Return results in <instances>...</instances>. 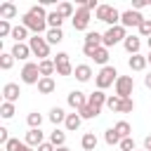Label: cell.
I'll return each mask as SVG.
<instances>
[{"instance_id": "23", "label": "cell", "mask_w": 151, "mask_h": 151, "mask_svg": "<svg viewBox=\"0 0 151 151\" xmlns=\"http://www.w3.org/2000/svg\"><path fill=\"white\" fill-rule=\"evenodd\" d=\"M45 40L50 42V47H52V45H59V42L64 40V31H61V28H50V31L45 33Z\"/></svg>"}, {"instance_id": "7", "label": "cell", "mask_w": 151, "mask_h": 151, "mask_svg": "<svg viewBox=\"0 0 151 151\" xmlns=\"http://www.w3.org/2000/svg\"><path fill=\"white\" fill-rule=\"evenodd\" d=\"M142 21H144V17L137 12V9H125V12H120V26L123 28H139L142 26Z\"/></svg>"}, {"instance_id": "50", "label": "cell", "mask_w": 151, "mask_h": 151, "mask_svg": "<svg viewBox=\"0 0 151 151\" xmlns=\"http://www.w3.org/2000/svg\"><path fill=\"white\" fill-rule=\"evenodd\" d=\"M144 5H146L144 0H132V9H137V12H139V9L144 7Z\"/></svg>"}, {"instance_id": "52", "label": "cell", "mask_w": 151, "mask_h": 151, "mask_svg": "<svg viewBox=\"0 0 151 151\" xmlns=\"http://www.w3.org/2000/svg\"><path fill=\"white\" fill-rule=\"evenodd\" d=\"M144 85L151 90V73H146V76H144Z\"/></svg>"}, {"instance_id": "15", "label": "cell", "mask_w": 151, "mask_h": 151, "mask_svg": "<svg viewBox=\"0 0 151 151\" xmlns=\"http://www.w3.org/2000/svg\"><path fill=\"white\" fill-rule=\"evenodd\" d=\"M146 64H149V59H146L144 54H132V57L127 59L130 71H144V68H146Z\"/></svg>"}, {"instance_id": "9", "label": "cell", "mask_w": 151, "mask_h": 151, "mask_svg": "<svg viewBox=\"0 0 151 151\" xmlns=\"http://www.w3.org/2000/svg\"><path fill=\"white\" fill-rule=\"evenodd\" d=\"M66 101H68V106H71L73 111H80L83 106H87V94L80 92V90H73V92H68Z\"/></svg>"}, {"instance_id": "1", "label": "cell", "mask_w": 151, "mask_h": 151, "mask_svg": "<svg viewBox=\"0 0 151 151\" xmlns=\"http://www.w3.org/2000/svg\"><path fill=\"white\" fill-rule=\"evenodd\" d=\"M116 80H118V71H116V66H101L99 68V73L94 76V85H97V90H106V87H111V85H116Z\"/></svg>"}, {"instance_id": "17", "label": "cell", "mask_w": 151, "mask_h": 151, "mask_svg": "<svg viewBox=\"0 0 151 151\" xmlns=\"http://www.w3.org/2000/svg\"><path fill=\"white\" fill-rule=\"evenodd\" d=\"M73 76H76L78 83H87V80L92 78V68H90V64H78L76 71H73Z\"/></svg>"}, {"instance_id": "10", "label": "cell", "mask_w": 151, "mask_h": 151, "mask_svg": "<svg viewBox=\"0 0 151 151\" xmlns=\"http://www.w3.org/2000/svg\"><path fill=\"white\" fill-rule=\"evenodd\" d=\"M19 94H21L19 83H5V85H2V101L17 104V101H19Z\"/></svg>"}, {"instance_id": "27", "label": "cell", "mask_w": 151, "mask_h": 151, "mask_svg": "<svg viewBox=\"0 0 151 151\" xmlns=\"http://www.w3.org/2000/svg\"><path fill=\"white\" fill-rule=\"evenodd\" d=\"M50 142H52L57 149H59V146H66V132H64V130H59V127H57V130H52V132H50Z\"/></svg>"}, {"instance_id": "38", "label": "cell", "mask_w": 151, "mask_h": 151, "mask_svg": "<svg viewBox=\"0 0 151 151\" xmlns=\"http://www.w3.org/2000/svg\"><path fill=\"white\" fill-rule=\"evenodd\" d=\"M120 106H123V99H120L118 94H111L109 101H106V109H111L113 113H120Z\"/></svg>"}, {"instance_id": "31", "label": "cell", "mask_w": 151, "mask_h": 151, "mask_svg": "<svg viewBox=\"0 0 151 151\" xmlns=\"http://www.w3.org/2000/svg\"><path fill=\"white\" fill-rule=\"evenodd\" d=\"M111 9H113V5H99V7H97V12H94V19H97V21H104V24H106V19H109Z\"/></svg>"}, {"instance_id": "34", "label": "cell", "mask_w": 151, "mask_h": 151, "mask_svg": "<svg viewBox=\"0 0 151 151\" xmlns=\"http://www.w3.org/2000/svg\"><path fill=\"white\" fill-rule=\"evenodd\" d=\"M26 123H28V127H31V130H38V127L42 125V116H40L38 111H31V113L26 116Z\"/></svg>"}, {"instance_id": "43", "label": "cell", "mask_w": 151, "mask_h": 151, "mask_svg": "<svg viewBox=\"0 0 151 151\" xmlns=\"http://www.w3.org/2000/svg\"><path fill=\"white\" fill-rule=\"evenodd\" d=\"M134 111V99H123V106H120V113H132Z\"/></svg>"}, {"instance_id": "4", "label": "cell", "mask_w": 151, "mask_h": 151, "mask_svg": "<svg viewBox=\"0 0 151 151\" xmlns=\"http://www.w3.org/2000/svg\"><path fill=\"white\" fill-rule=\"evenodd\" d=\"M21 83L24 85H38L40 83V68H38V61H26L24 64V68H21Z\"/></svg>"}, {"instance_id": "39", "label": "cell", "mask_w": 151, "mask_h": 151, "mask_svg": "<svg viewBox=\"0 0 151 151\" xmlns=\"http://www.w3.org/2000/svg\"><path fill=\"white\" fill-rule=\"evenodd\" d=\"M26 149V142H19V139H9L7 144H5V151H24Z\"/></svg>"}, {"instance_id": "18", "label": "cell", "mask_w": 151, "mask_h": 151, "mask_svg": "<svg viewBox=\"0 0 151 151\" xmlns=\"http://www.w3.org/2000/svg\"><path fill=\"white\" fill-rule=\"evenodd\" d=\"M17 14H19V9H17L14 2H2V5H0V19L9 21V19H14Z\"/></svg>"}, {"instance_id": "21", "label": "cell", "mask_w": 151, "mask_h": 151, "mask_svg": "<svg viewBox=\"0 0 151 151\" xmlns=\"http://www.w3.org/2000/svg\"><path fill=\"white\" fill-rule=\"evenodd\" d=\"M12 38H14V42H28V40H31V38H28V28H26L24 24H19V26L12 28Z\"/></svg>"}, {"instance_id": "47", "label": "cell", "mask_w": 151, "mask_h": 151, "mask_svg": "<svg viewBox=\"0 0 151 151\" xmlns=\"http://www.w3.org/2000/svg\"><path fill=\"white\" fill-rule=\"evenodd\" d=\"M35 151H57V146H54L52 142H42V144H40Z\"/></svg>"}, {"instance_id": "20", "label": "cell", "mask_w": 151, "mask_h": 151, "mask_svg": "<svg viewBox=\"0 0 151 151\" xmlns=\"http://www.w3.org/2000/svg\"><path fill=\"white\" fill-rule=\"evenodd\" d=\"M97 134L94 132H85L83 134V139H80V146H83V151H94L97 149Z\"/></svg>"}, {"instance_id": "29", "label": "cell", "mask_w": 151, "mask_h": 151, "mask_svg": "<svg viewBox=\"0 0 151 151\" xmlns=\"http://www.w3.org/2000/svg\"><path fill=\"white\" fill-rule=\"evenodd\" d=\"M14 113H17V106H14L12 101H2V104H0V116H2L5 120L14 118Z\"/></svg>"}, {"instance_id": "55", "label": "cell", "mask_w": 151, "mask_h": 151, "mask_svg": "<svg viewBox=\"0 0 151 151\" xmlns=\"http://www.w3.org/2000/svg\"><path fill=\"white\" fill-rule=\"evenodd\" d=\"M146 59H149V64H151V50H149V54H146Z\"/></svg>"}, {"instance_id": "2", "label": "cell", "mask_w": 151, "mask_h": 151, "mask_svg": "<svg viewBox=\"0 0 151 151\" xmlns=\"http://www.w3.org/2000/svg\"><path fill=\"white\" fill-rule=\"evenodd\" d=\"M21 24H24L28 31H33V35H40V33L50 31V26H47V19H42V17H35V14H31V12H26V14L21 17Z\"/></svg>"}, {"instance_id": "33", "label": "cell", "mask_w": 151, "mask_h": 151, "mask_svg": "<svg viewBox=\"0 0 151 151\" xmlns=\"http://www.w3.org/2000/svg\"><path fill=\"white\" fill-rule=\"evenodd\" d=\"M92 59H94V64L109 66V64H106V61H109V47H104V45H101V47H99V50L94 52V57H92Z\"/></svg>"}, {"instance_id": "37", "label": "cell", "mask_w": 151, "mask_h": 151, "mask_svg": "<svg viewBox=\"0 0 151 151\" xmlns=\"http://www.w3.org/2000/svg\"><path fill=\"white\" fill-rule=\"evenodd\" d=\"M12 64H14L12 52H0V68H2V71H9V68H12Z\"/></svg>"}, {"instance_id": "49", "label": "cell", "mask_w": 151, "mask_h": 151, "mask_svg": "<svg viewBox=\"0 0 151 151\" xmlns=\"http://www.w3.org/2000/svg\"><path fill=\"white\" fill-rule=\"evenodd\" d=\"M61 61H68V54H66V52H57V57H54V64H61Z\"/></svg>"}, {"instance_id": "40", "label": "cell", "mask_w": 151, "mask_h": 151, "mask_svg": "<svg viewBox=\"0 0 151 151\" xmlns=\"http://www.w3.org/2000/svg\"><path fill=\"white\" fill-rule=\"evenodd\" d=\"M12 24L9 21H5V19H0V38H7V35H12Z\"/></svg>"}, {"instance_id": "14", "label": "cell", "mask_w": 151, "mask_h": 151, "mask_svg": "<svg viewBox=\"0 0 151 151\" xmlns=\"http://www.w3.org/2000/svg\"><path fill=\"white\" fill-rule=\"evenodd\" d=\"M123 47H125V52H127V54H139V47H142L139 35H127V38H125V42H123Z\"/></svg>"}, {"instance_id": "46", "label": "cell", "mask_w": 151, "mask_h": 151, "mask_svg": "<svg viewBox=\"0 0 151 151\" xmlns=\"http://www.w3.org/2000/svg\"><path fill=\"white\" fill-rule=\"evenodd\" d=\"M97 50H99V47H92V45H83V54H85V57H90V59L94 57V52H97Z\"/></svg>"}, {"instance_id": "24", "label": "cell", "mask_w": 151, "mask_h": 151, "mask_svg": "<svg viewBox=\"0 0 151 151\" xmlns=\"http://www.w3.org/2000/svg\"><path fill=\"white\" fill-rule=\"evenodd\" d=\"M101 42H104V33H97V31H87L85 33V45L101 47Z\"/></svg>"}, {"instance_id": "6", "label": "cell", "mask_w": 151, "mask_h": 151, "mask_svg": "<svg viewBox=\"0 0 151 151\" xmlns=\"http://www.w3.org/2000/svg\"><path fill=\"white\" fill-rule=\"evenodd\" d=\"M113 87H116V94L120 99H130L132 90H134V80H132V76H118V80H116Z\"/></svg>"}, {"instance_id": "3", "label": "cell", "mask_w": 151, "mask_h": 151, "mask_svg": "<svg viewBox=\"0 0 151 151\" xmlns=\"http://www.w3.org/2000/svg\"><path fill=\"white\" fill-rule=\"evenodd\" d=\"M28 47H31L33 57H38V61H42V59H47V57H50V42H47L42 35H31Z\"/></svg>"}, {"instance_id": "36", "label": "cell", "mask_w": 151, "mask_h": 151, "mask_svg": "<svg viewBox=\"0 0 151 151\" xmlns=\"http://www.w3.org/2000/svg\"><path fill=\"white\" fill-rule=\"evenodd\" d=\"M57 66V76H73V71H76V66H71V61H61V64H54Z\"/></svg>"}, {"instance_id": "32", "label": "cell", "mask_w": 151, "mask_h": 151, "mask_svg": "<svg viewBox=\"0 0 151 151\" xmlns=\"http://www.w3.org/2000/svg\"><path fill=\"white\" fill-rule=\"evenodd\" d=\"M61 24H64V17H61L57 9L47 14V26H50V28H61Z\"/></svg>"}, {"instance_id": "11", "label": "cell", "mask_w": 151, "mask_h": 151, "mask_svg": "<svg viewBox=\"0 0 151 151\" xmlns=\"http://www.w3.org/2000/svg\"><path fill=\"white\" fill-rule=\"evenodd\" d=\"M9 52H12V57H14V59H21V61H26V59L33 54V52H31V47H28V42H14Z\"/></svg>"}, {"instance_id": "45", "label": "cell", "mask_w": 151, "mask_h": 151, "mask_svg": "<svg viewBox=\"0 0 151 151\" xmlns=\"http://www.w3.org/2000/svg\"><path fill=\"white\" fill-rule=\"evenodd\" d=\"M80 5H83V7H87V9H90V12H92V9H94V12H97V7H99V2H97V0H83V2H80Z\"/></svg>"}, {"instance_id": "51", "label": "cell", "mask_w": 151, "mask_h": 151, "mask_svg": "<svg viewBox=\"0 0 151 151\" xmlns=\"http://www.w3.org/2000/svg\"><path fill=\"white\" fill-rule=\"evenodd\" d=\"M144 151H151V134L144 137Z\"/></svg>"}, {"instance_id": "26", "label": "cell", "mask_w": 151, "mask_h": 151, "mask_svg": "<svg viewBox=\"0 0 151 151\" xmlns=\"http://www.w3.org/2000/svg\"><path fill=\"white\" fill-rule=\"evenodd\" d=\"M80 123H83V118H80L78 113H68V116H66V123H64V127H66L68 132H76V130L80 127Z\"/></svg>"}, {"instance_id": "22", "label": "cell", "mask_w": 151, "mask_h": 151, "mask_svg": "<svg viewBox=\"0 0 151 151\" xmlns=\"http://www.w3.org/2000/svg\"><path fill=\"white\" fill-rule=\"evenodd\" d=\"M54 90H57L54 78H40V83H38V92L40 94H52Z\"/></svg>"}, {"instance_id": "30", "label": "cell", "mask_w": 151, "mask_h": 151, "mask_svg": "<svg viewBox=\"0 0 151 151\" xmlns=\"http://www.w3.org/2000/svg\"><path fill=\"white\" fill-rule=\"evenodd\" d=\"M104 142H106L109 146H116V144H120V142H123V137H120L113 127H109V130L104 132Z\"/></svg>"}, {"instance_id": "54", "label": "cell", "mask_w": 151, "mask_h": 151, "mask_svg": "<svg viewBox=\"0 0 151 151\" xmlns=\"http://www.w3.org/2000/svg\"><path fill=\"white\" fill-rule=\"evenodd\" d=\"M24 151H35V149H31V146H28V144H26V149H24Z\"/></svg>"}, {"instance_id": "42", "label": "cell", "mask_w": 151, "mask_h": 151, "mask_svg": "<svg viewBox=\"0 0 151 151\" xmlns=\"http://www.w3.org/2000/svg\"><path fill=\"white\" fill-rule=\"evenodd\" d=\"M118 146H120V151H137V149H134V139H132V137H125Z\"/></svg>"}, {"instance_id": "28", "label": "cell", "mask_w": 151, "mask_h": 151, "mask_svg": "<svg viewBox=\"0 0 151 151\" xmlns=\"http://www.w3.org/2000/svg\"><path fill=\"white\" fill-rule=\"evenodd\" d=\"M113 130H116L123 139H125V137H132V125H130L127 120H118V123L113 125Z\"/></svg>"}, {"instance_id": "8", "label": "cell", "mask_w": 151, "mask_h": 151, "mask_svg": "<svg viewBox=\"0 0 151 151\" xmlns=\"http://www.w3.org/2000/svg\"><path fill=\"white\" fill-rule=\"evenodd\" d=\"M90 19H92V12H90L87 7H83V5H80V7L76 9V14H73V19H71V21H73V28H76V31H87Z\"/></svg>"}, {"instance_id": "53", "label": "cell", "mask_w": 151, "mask_h": 151, "mask_svg": "<svg viewBox=\"0 0 151 151\" xmlns=\"http://www.w3.org/2000/svg\"><path fill=\"white\" fill-rule=\"evenodd\" d=\"M57 151H71V149H68V146H59Z\"/></svg>"}, {"instance_id": "44", "label": "cell", "mask_w": 151, "mask_h": 151, "mask_svg": "<svg viewBox=\"0 0 151 151\" xmlns=\"http://www.w3.org/2000/svg\"><path fill=\"white\" fill-rule=\"evenodd\" d=\"M28 12H31V14H35V17H42V19H47V14H50V12H45V7H42V5H33Z\"/></svg>"}, {"instance_id": "57", "label": "cell", "mask_w": 151, "mask_h": 151, "mask_svg": "<svg viewBox=\"0 0 151 151\" xmlns=\"http://www.w3.org/2000/svg\"><path fill=\"white\" fill-rule=\"evenodd\" d=\"M139 151H144V149H139Z\"/></svg>"}, {"instance_id": "5", "label": "cell", "mask_w": 151, "mask_h": 151, "mask_svg": "<svg viewBox=\"0 0 151 151\" xmlns=\"http://www.w3.org/2000/svg\"><path fill=\"white\" fill-rule=\"evenodd\" d=\"M125 38H127V28H123V26H111V28H106V33H104V47H113V45H118V42H125Z\"/></svg>"}, {"instance_id": "25", "label": "cell", "mask_w": 151, "mask_h": 151, "mask_svg": "<svg viewBox=\"0 0 151 151\" xmlns=\"http://www.w3.org/2000/svg\"><path fill=\"white\" fill-rule=\"evenodd\" d=\"M76 113H78L83 120H92V118H97V116L101 113V109H94V106H90V104H87V106H83V109H80V111H76Z\"/></svg>"}, {"instance_id": "16", "label": "cell", "mask_w": 151, "mask_h": 151, "mask_svg": "<svg viewBox=\"0 0 151 151\" xmlns=\"http://www.w3.org/2000/svg\"><path fill=\"white\" fill-rule=\"evenodd\" d=\"M38 68H40V76H42V78H52V76L57 73L54 59H42V61H38Z\"/></svg>"}, {"instance_id": "56", "label": "cell", "mask_w": 151, "mask_h": 151, "mask_svg": "<svg viewBox=\"0 0 151 151\" xmlns=\"http://www.w3.org/2000/svg\"><path fill=\"white\" fill-rule=\"evenodd\" d=\"M146 45H149V50H151V38H146Z\"/></svg>"}, {"instance_id": "13", "label": "cell", "mask_w": 151, "mask_h": 151, "mask_svg": "<svg viewBox=\"0 0 151 151\" xmlns=\"http://www.w3.org/2000/svg\"><path fill=\"white\" fill-rule=\"evenodd\" d=\"M106 101H109V97H106L101 90H94L92 94H87V104H90V106H94V109L106 106Z\"/></svg>"}, {"instance_id": "48", "label": "cell", "mask_w": 151, "mask_h": 151, "mask_svg": "<svg viewBox=\"0 0 151 151\" xmlns=\"http://www.w3.org/2000/svg\"><path fill=\"white\" fill-rule=\"evenodd\" d=\"M9 139H12V137L7 134V127H0V142H2V146H5V144H7Z\"/></svg>"}, {"instance_id": "19", "label": "cell", "mask_w": 151, "mask_h": 151, "mask_svg": "<svg viewBox=\"0 0 151 151\" xmlns=\"http://www.w3.org/2000/svg\"><path fill=\"white\" fill-rule=\"evenodd\" d=\"M66 116H68V113H66L61 106H52L47 118H50V123H52V125H59V123H66Z\"/></svg>"}, {"instance_id": "12", "label": "cell", "mask_w": 151, "mask_h": 151, "mask_svg": "<svg viewBox=\"0 0 151 151\" xmlns=\"http://www.w3.org/2000/svg\"><path fill=\"white\" fill-rule=\"evenodd\" d=\"M24 142L31 146V149H38L42 142H45V134H42V130L38 127V130H28L26 132V137H24Z\"/></svg>"}, {"instance_id": "41", "label": "cell", "mask_w": 151, "mask_h": 151, "mask_svg": "<svg viewBox=\"0 0 151 151\" xmlns=\"http://www.w3.org/2000/svg\"><path fill=\"white\" fill-rule=\"evenodd\" d=\"M137 31H139V35L151 38V19H144V21H142V26H139Z\"/></svg>"}, {"instance_id": "35", "label": "cell", "mask_w": 151, "mask_h": 151, "mask_svg": "<svg viewBox=\"0 0 151 151\" xmlns=\"http://www.w3.org/2000/svg\"><path fill=\"white\" fill-rule=\"evenodd\" d=\"M57 12H59L64 19H73V14H76V9H73V5H71V2H59Z\"/></svg>"}]
</instances>
